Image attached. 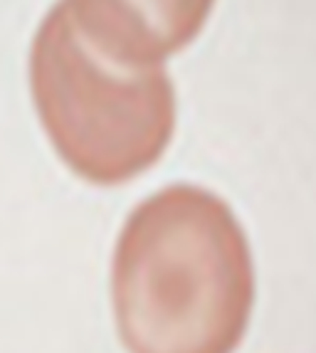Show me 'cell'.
<instances>
[{"label": "cell", "mask_w": 316, "mask_h": 353, "mask_svg": "<svg viewBox=\"0 0 316 353\" xmlns=\"http://www.w3.org/2000/svg\"><path fill=\"white\" fill-rule=\"evenodd\" d=\"M37 117L62 163L92 185H121L164 156L176 129V89L166 67H124L72 25L62 0L30 50Z\"/></svg>", "instance_id": "cell-2"}, {"label": "cell", "mask_w": 316, "mask_h": 353, "mask_svg": "<svg viewBox=\"0 0 316 353\" xmlns=\"http://www.w3.org/2000/svg\"><path fill=\"white\" fill-rule=\"evenodd\" d=\"M255 267L230 205L170 185L129 215L112 262V304L129 353H233L250 324Z\"/></svg>", "instance_id": "cell-1"}, {"label": "cell", "mask_w": 316, "mask_h": 353, "mask_svg": "<svg viewBox=\"0 0 316 353\" xmlns=\"http://www.w3.org/2000/svg\"><path fill=\"white\" fill-rule=\"evenodd\" d=\"M215 0H62L77 32L124 67H161L198 37Z\"/></svg>", "instance_id": "cell-3"}]
</instances>
